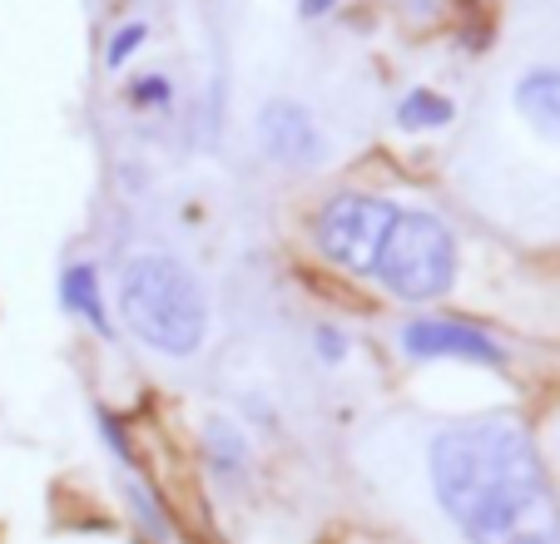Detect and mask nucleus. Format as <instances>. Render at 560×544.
<instances>
[{
  "mask_svg": "<svg viewBox=\"0 0 560 544\" xmlns=\"http://www.w3.org/2000/svg\"><path fill=\"white\" fill-rule=\"evenodd\" d=\"M427 475L466 544H560L556 490L516 421H466L432 436Z\"/></svg>",
  "mask_w": 560,
  "mask_h": 544,
  "instance_id": "obj_1",
  "label": "nucleus"
},
{
  "mask_svg": "<svg viewBox=\"0 0 560 544\" xmlns=\"http://www.w3.org/2000/svg\"><path fill=\"white\" fill-rule=\"evenodd\" d=\"M119 312L129 332L164 356H194L209 342V293L189 262L164 252H139L119 272Z\"/></svg>",
  "mask_w": 560,
  "mask_h": 544,
  "instance_id": "obj_2",
  "label": "nucleus"
},
{
  "mask_svg": "<svg viewBox=\"0 0 560 544\" xmlns=\"http://www.w3.org/2000/svg\"><path fill=\"white\" fill-rule=\"evenodd\" d=\"M372 277H377L397 303H432V297L452 293V283H456L452 228H446L442 218H432V213L397 209Z\"/></svg>",
  "mask_w": 560,
  "mask_h": 544,
  "instance_id": "obj_3",
  "label": "nucleus"
},
{
  "mask_svg": "<svg viewBox=\"0 0 560 544\" xmlns=\"http://www.w3.org/2000/svg\"><path fill=\"white\" fill-rule=\"evenodd\" d=\"M392 209L387 199H372V193H342L328 209L317 213L313 223V243L323 248V258H332L348 272H372L377 268V252L392 233Z\"/></svg>",
  "mask_w": 560,
  "mask_h": 544,
  "instance_id": "obj_4",
  "label": "nucleus"
},
{
  "mask_svg": "<svg viewBox=\"0 0 560 544\" xmlns=\"http://www.w3.org/2000/svg\"><path fill=\"white\" fill-rule=\"evenodd\" d=\"M402 352L417 362H471V367H506V352L487 332L452 317H412L402 327Z\"/></svg>",
  "mask_w": 560,
  "mask_h": 544,
  "instance_id": "obj_5",
  "label": "nucleus"
},
{
  "mask_svg": "<svg viewBox=\"0 0 560 544\" xmlns=\"http://www.w3.org/2000/svg\"><path fill=\"white\" fill-rule=\"evenodd\" d=\"M258 144L273 164L283 168H313L328 158V134L317 129V119L293 99H268L258 109Z\"/></svg>",
  "mask_w": 560,
  "mask_h": 544,
  "instance_id": "obj_6",
  "label": "nucleus"
},
{
  "mask_svg": "<svg viewBox=\"0 0 560 544\" xmlns=\"http://www.w3.org/2000/svg\"><path fill=\"white\" fill-rule=\"evenodd\" d=\"M511 99H516V115L526 119L546 144L560 149V70H550V64L526 70L516 80V90H511Z\"/></svg>",
  "mask_w": 560,
  "mask_h": 544,
  "instance_id": "obj_7",
  "label": "nucleus"
},
{
  "mask_svg": "<svg viewBox=\"0 0 560 544\" xmlns=\"http://www.w3.org/2000/svg\"><path fill=\"white\" fill-rule=\"evenodd\" d=\"M60 303L70 317H80L85 327H95L100 336H109V307H105V293H100V272L95 262H70L60 272Z\"/></svg>",
  "mask_w": 560,
  "mask_h": 544,
  "instance_id": "obj_8",
  "label": "nucleus"
},
{
  "mask_svg": "<svg viewBox=\"0 0 560 544\" xmlns=\"http://www.w3.org/2000/svg\"><path fill=\"white\" fill-rule=\"evenodd\" d=\"M392 119H397V129H407V134H432V129H446L456 119V105L446 95H436V90H407L402 99H397V109H392Z\"/></svg>",
  "mask_w": 560,
  "mask_h": 544,
  "instance_id": "obj_9",
  "label": "nucleus"
},
{
  "mask_svg": "<svg viewBox=\"0 0 560 544\" xmlns=\"http://www.w3.org/2000/svg\"><path fill=\"white\" fill-rule=\"evenodd\" d=\"M119 490H125V505L135 510V520L149 530V540L154 544H174L179 540V530H174V520L164 515V505L154 500V490H149L139 475H129V471H119Z\"/></svg>",
  "mask_w": 560,
  "mask_h": 544,
  "instance_id": "obj_10",
  "label": "nucleus"
},
{
  "mask_svg": "<svg viewBox=\"0 0 560 544\" xmlns=\"http://www.w3.org/2000/svg\"><path fill=\"white\" fill-rule=\"evenodd\" d=\"M203 446H209L213 471H219V475H244V471H248V446H244V436H238L229 421L213 416V421H209V436H203Z\"/></svg>",
  "mask_w": 560,
  "mask_h": 544,
  "instance_id": "obj_11",
  "label": "nucleus"
},
{
  "mask_svg": "<svg viewBox=\"0 0 560 544\" xmlns=\"http://www.w3.org/2000/svg\"><path fill=\"white\" fill-rule=\"evenodd\" d=\"M144 40H149V25L144 21H125L115 35H109V45H105V70H125Z\"/></svg>",
  "mask_w": 560,
  "mask_h": 544,
  "instance_id": "obj_12",
  "label": "nucleus"
},
{
  "mask_svg": "<svg viewBox=\"0 0 560 544\" xmlns=\"http://www.w3.org/2000/svg\"><path fill=\"white\" fill-rule=\"evenodd\" d=\"M170 99H174V84L164 74H144V80L129 84V105L135 109H170Z\"/></svg>",
  "mask_w": 560,
  "mask_h": 544,
  "instance_id": "obj_13",
  "label": "nucleus"
},
{
  "mask_svg": "<svg viewBox=\"0 0 560 544\" xmlns=\"http://www.w3.org/2000/svg\"><path fill=\"white\" fill-rule=\"evenodd\" d=\"M317 356H328V362H342L348 356V342H342V332L338 327H317Z\"/></svg>",
  "mask_w": 560,
  "mask_h": 544,
  "instance_id": "obj_14",
  "label": "nucleus"
},
{
  "mask_svg": "<svg viewBox=\"0 0 560 544\" xmlns=\"http://www.w3.org/2000/svg\"><path fill=\"white\" fill-rule=\"evenodd\" d=\"M332 5H338V0H298V15H303V21H317V15H328Z\"/></svg>",
  "mask_w": 560,
  "mask_h": 544,
  "instance_id": "obj_15",
  "label": "nucleus"
}]
</instances>
